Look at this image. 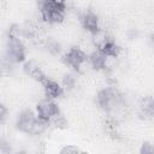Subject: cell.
<instances>
[{
    "instance_id": "6da1fadb",
    "label": "cell",
    "mask_w": 154,
    "mask_h": 154,
    "mask_svg": "<svg viewBox=\"0 0 154 154\" xmlns=\"http://www.w3.org/2000/svg\"><path fill=\"white\" fill-rule=\"evenodd\" d=\"M65 0H41L42 18L49 23L61 22L64 18Z\"/></svg>"
},
{
    "instance_id": "7a4b0ae2",
    "label": "cell",
    "mask_w": 154,
    "mask_h": 154,
    "mask_svg": "<svg viewBox=\"0 0 154 154\" xmlns=\"http://www.w3.org/2000/svg\"><path fill=\"white\" fill-rule=\"evenodd\" d=\"M18 34H19L18 26L13 25L8 30V42H7V57L10 60H13L17 63L23 61L25 58L24 46L20 42Z\"/></svg>"
},
{
    "instance_id": "3957f363",
    "label": "cell",
    "mask_w": 154,
    "mask_h": 154,
    "mask_svg": "<svg viewBox=\"0 0 154 154\" xmlns=\"http://www.w3.org/2000/svg\"><path fill=\"white\" fill-rule=\"evenodd\" d=\"M17 128L20 131L28 134H40L45 129V123L40 119H36L30 111H24L20 113L17 120Z\"/></svg>"
},
{
    "instance_id": "277c9868",
    "label": "cell",
    "mask_w": 154,
    "mask_h": 154,
    "mask_svg": "<svg viewBox=\"0 0 154 154\" xmlns=\"http://www.w3.org/2000/svg\"><path fill=\"white\" fill-rule=\"evenodd\" d=\"M37 113H38V119L42 120L43 123H47L54 119L59 114V108L52 101H42L37 105Z\"/></svg>"
},
{
    "instance_id": "5b68a950",
    "label": "cell",
    "mask_w": 154,
    "mask_h": 154,
    "mask_svg": "<svg viewBox=\"0 0 154 154\" xmlns=\"http://www.w3.org/2000/svg\"><path fill=\"white\" fill-rule=\"evenodd\" d=\"M85 59H87L85 54H84L79 48H76V47L71 48V49L66 53V55H65V61H66L70 66H72L75 70H78L79 66L85 61Z\"/></svg>"
},
{
    "instance_id": "8992f818",
    "label": "cell",
    "mask_w": 154,
    "mask_h": 154,
    "mask_svg": "<svg viewBox=\"0 0 154 154\" xmlns=\"http://www.w3.org/2000/svg\"><path fill=\"white\" fill-rule=\"evenodd\" d=\"M116 99V94L111 88L103 89L97 94V103L103 109H109L112 101Z\"/></svg>"
},
{
    "instance_id": "52a82bcc",
    "label": "cell",
    "mask_w": 154,
    "mask_h": 154,
    "mask_svg": "<svg viewBox=\"0 0 154 154\" xmlns=\"http://www.w3.org/2000/svg\"><path fill=\"white\" fill-rule=\"evenodd\" d=\"M82 24L83 26L93 32V34H96L99 31V20H97V16L94 14L93 12H87L82 16Z\"/></svg>"
},
{
    "instance_id": "ba28073f",
    "label": "cell",
    "mask_w": 154,
    "mask_h": 154,
    "mask_svg": "<svg viewBox=\"0 0 154 154\" xmlns=\"http://www.w3.org/2000/svg\"><path fill=\"white\" fill-rule=\"evenodd\" d=\"M99 49L100 53H102L105 57H116L120 51V48L109 38H105L99 45Z\"/></svg>"
},
{
    "instance_id": "9c48e42d",
    "label": "cell",
    "mask_w": 154,
    "mask_h": 154,
    "mask_svg": "<svg viewBox=\"0 0 154 154\" xmlns=\"http://www.w3.org/2000/svg\"><path fill=\"white\" fill-rule=\"evenodd\" d=\"M24 71L29 75V76H31L32 78H35L36 81H38V82H41V83H43L46 79H47V77L45 76V73L41 71V69L38 67V65H36L34 61H29V63H26L25 65H24Z\"/></svg>"
},
{
    "instance_id": "30bf717a",
    "label": "cell",
    "mask_w": 154,
    "mask_h": 154,
    "mask_svg": "<svg viewBox=\"0 0 154 154\" xmlns=\"http://www.w3.org/2000/svg\"><path fill=\"white\" fill-rule=\"evenodd\" d=\"M43 85H45L46 94L49 97H58V96H60L63 94V88L58 83H55V82H53V81H51L48 78L43 82Z\"/></svg>"
},
{
    "instance_id": "8fae6325",
    "label": "cell",
    "mask_w": 154,
    "mask_h": 154,
    "mask_svg": "<svg viewBox=\"0 0 154 154\" xmlns=\"http://www.w3.org/2000/svg\"><path fill=\"white\" fill-rule=\"evenodd\" d=\"M90 63L94 69L102 70L106 67V57L102 53H93L90 57Z\"/></svg>"
},
{
    "instance_id": "7c38bea8",
    "label": "cell",
    "mask_w": 154,
    "mask_h": 154,
    "mask_svg": "<svg viewBox=\"0 0 154 154\" xmlns=\"http://www.w3.org/2000/svg\"><path fill=\"white\" fill-rule=\"evenodd\" d=\"M47 49H48L51 53L57 54V53H59V51H60V46H59L57 42H54V41H49V42L47 43Z\"/></svg>"
},
{
    "instance_id": "4fadbf2b",
    "label": "cell",
    "mask_w": 154,
    "mask_h": 154,
    "mask_svg": "<svg viewBox=\"0 0 154 154\" xmlns=\"http://www.w3.org/2000/svg\"><path fill=\"white\" fill-rule=\"evenodd\" d=\"M0 150L2 153H10L11 152V146L4 137H0Z\"/></svg>"
},
{
    "instance_id": "5bb4252c",
    "label": "cell",
    "mask_w": 154,
    "mask_h": 154,
    "mask_svg": "<svg viewBox=\"0 0 154 154\" xmlns=\"http://www.w3.org/2000/svg\"><path fill=\"white\" fill-rule=\"evenodd\" d=\"M64 85H66L67 88H72V87L75 85V79H73V77L70 76V75H66V76L64 77Z\"/></svg>"
},
{
    "instance_id": "9a60e30c",
    "label": "cell",
    "mask_w": 154,
    "mask_h": 154,
    "mask_svg": "<svg viewBox=\"0 0 154 154\" xmlns=\"http://www.w3.org/2000/svg\"><path fill=\"white\" fill-rule=\"evenodd\" d=\"M78 152H79V149L73 146H67L64 149H61V153H78Z\"/></svg>"
},
{
    "instance_id": "2e32d148",
    "label": "cell",
    "mask_w": 154,
    "mask_h": 154,
    "mask_svg": "<svg viewBox=\"0 0 154 154\" xmlns=\"http://www.w3.org/2000/svg\"><path fill=\"white\" fill-rule=\"evenodd\" d=\"M141 152L144 153V154L153 153V147H152V144H149V143H144L143 147H142V150H141Z\"/></svg>"
},
{
    "instance_id": "e0dca14e",
    "label": "cell",
    "mask_w": 154,
    "mask_h": 154,
    "mask_svg": "<svg viewBox=\"0 0 154 154\" xmlns=\"http://www.w3.org/2000/svg\"><path fill=\"white\" fill-rule=\"evenodd\" d=\"M6 112H7V111H6L5 106L0 103V122L5 119V117H6Z\"/></svg>"
}]
</instances>
